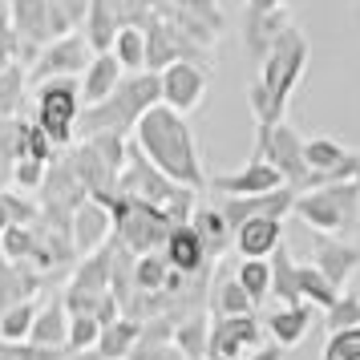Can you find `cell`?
I'll list each match as a JSON object with an SVG mask.
<instances>
[{"label": "cell", "instance_id": "1", "mask_svg": "<svg viewBox=\"0 0 360 360\" xmlns=\"http://www.w3.org/2000/svg\"><path fill=\"white\" fill-rule=\"evenodd\" d=\"M134 150L146 158L158 174L179 182L186 191H202L207 186V170H202V154H198V138L191 130V117L174 114L166 105H154L138 126H134Z\"/></svg>", "mask_w": 360, "mask_h": 360}, {"label": "cell", "instance_id": "2", "mask_svg": "<svg viewBox=\"0 0 360 360\" xmlns=\"http://www.w3.org/2000/svg\"><path fill=\"white\" fill-rule=\"evenodd\" d=\"M154 105H162V82H158L154 73H138V77H126L101 105H85L77 130H82L85 138H98V134H117V138H126Z\"/></svg>", "mask_w": 360, "mask_h": 360}, {"label": "cell", "instance_id": "3", "mask_svg": "<svg viewBox=\"0 0 360 360\" xmlns=\"http://www.w3.org/2000/svg\"><path fill=\"white\" fill-rule=\"evenodd\" d=\"M292 214L311 231H320V239H348L360 223V191L356 182H336V186H316L295 195Z\"/></svg>", "mask_w": 360, "mask_h": 360}, {"label": "cell", "instance_id": "4", "mask_svg": "<svg viewBox=\"0 0 360 360\" xmlns=\"http://www.w3.org/2000/svg\"><path fill=\"white\" fill-rule=\"evenodd\" d=\"M110 207L114 214V231H117V243L126 247V251H138V255H154V251H162L166 247V235L174 231V219L158 207H150L142 198L134 195H110V198H98Z\"/></svg>", "mask_w": 360, "mask_h": 360}, {"label": "cell", "instance_id": "5", "mask_svg": "<svg viewBox=\"0 0 360 360\" xmlns=\"http://www.w3.org/2000/svg\"><path fill=\"white\" fill-rule=\"evenodd\" d=\"M126 138L117 134H98V138H85L73 146L69 154V166L77 182L85 186L89 198H110L117 195V182H122V170H126Z\"/></svg>", "mask_w": 360, "mask_h": 360}, {"label": "cell", "instance_id": "6", "mask_svg": "<svg viewBox=\"0 0 360 360\" xmlns=\"http://www.w3.org/2000/svg\"><path fill=\"white\" fill-rule=\"evenodd\" d=\"M308 61H311V45H308V37H304V29H295V25L283 29V37H279L276 45H271V53L263 57L259 82H263V89L271 94L279 114H288V101H292L295 85L304 82Z\"/></svg>", "mask_w": 360, "mask_h": 360}, {"label": "cell", "instance_id": "7", "mask_svg": "<svg viewBox=\"0 0 360 360\" xmlns=\"http://www.w3.org/2000/svg\"><path fill=\"white\" fill-rule=\"evenodd\" d=\"M82 82L77 77H57V82L37 85V126L45 130L57 150H69L77 138V122H82Z\"/></svg>", "mask_w": 360, "mask_h": 360}, {"label": "cell", "instance_id": "8", "mask_svg": "<svg viewBox=\"0 0 360 360\" xmlns=\"http://www.w3.org/2000/svg\"><path fill=\"white\" fill-rule=\"evenodd\" d=\"M304 142L308 138H300L292 122H279L271 130H255V158L276 166L283 186L295 191V195H304L308 191V179H311L308 158H304Z\"/></svg>", "mask_w": 360, "mask_h": 360}, {"label": "cell", "instance_id": "9", "mask_svg": "<svg viewBox=\"0 0 360 360\" xmlns=\"http://www.w3.org/2000/svg\"><path fill=\"white\" fill-rule=\"evenodd\" d=\"M89 61H94V49H89L85 33H69V37H61V41H53V45L41 49L37 65L29 69V82L45 85V82H57V77H77L82 82V73L89 69Z\"/></svg>", "mask_w": 360, "mask_h": 360}, {"label": "cell", "instance_id": "10", "mask_svg": "<svg viewBox=\"0 0 360 360\" xmlns=\"http://www.w3.org/2000/svg\"><path fill=\"white\" fill-rule=\"evenodd\" d=\"M162 82V105L174 110V114H195L198 105L207 101V85H211V73L202 61H174L170 69L158 73Z\"/></svg>", "mask_w": 360, "mask_h": 360}, {"label": "cell", "instance_id": "11", "mask_svg": "<svg viewBox=\"0 0 360 360\" xmlns=\"http://www.w3.org/2000/svg\"><path fill=\"white\" fill-rule=\"evenodd\" d=\"M8 20L20 41V65L33 69L45 45H53L49 29V0H8Z\"/></svg>", "mask_w": 360, "mask_h": 360}, {"label": "cell", "instance_id": "12", "mask_svg": "<svg viewBox=\"0 0 360 360\" xmlns=\"http://www.w3.org/2000/svg\"><path fill=\"white\" fill-rule=\"evenodd\" d=\"M142 33H146V73H154V77H158L162 69H170L174 61H198V57H202L198 45H191L174 25H166V20H158V17L150 20Z\"/></svg>", "mask_w": 360, "mask_h": 360}, {"label": "cell", "instance_id": "13", "mask_svg": "<svg viewBox=\"0 0 360 360\" xmlns=\"http://www.w3.org/2000/svg\"><path fill=\"white\" fill-rule=\"evenodd\" d=\"M263 324L255 316H231V320H211V356L207 360H243L259 348Z\"/></svg>", "mask_w": 360, "mask_h": 360}, {"label": "cell", "instance_id": "14", "mask_svg": "<svg viewBox=\"0 0 360 360\" xmlns=\"http://www.w3.org/2000/svg\"><path fill=\"white\" fill-rule=\"evenodd\" d=\"M219 198H251V195H271L283 186L279 179V170L271 162H263V158H247L235 174H219V179L207 182Z\"/></svg>", "mask_w": 360, "mask_h": 360}, {"label": "cell", "instance_id": "15", "mask_svg": "<svg viewBox=\"0 0 360 360\" xmlns=\"http://www.w3.org/2000/svg\"><path fill=\"white\" fill-rule=\"evenodd\" d=\"M295 207V191H288V186H279V191H271V195H251V198H219V211H223V219L231 223V231H239L243 223H251V219H288Z\"/></svg>", "mask_w": 360, "mask_h": 360}, {"label": "cell", "instance_id": "16", "mask_svg": "<svg viewBox=\"0 0 360 360\" xmlns=\"http://www.w3.org/2000/svg\"><path fill=\"white\" fill-rule=\"evenodd\" d=\"M110 235H114V214H110V207L98 202V198H85L82 207L73 211V219H69L73 251H82V255H98V251H105Z\"/></svg>", "mask_w": 360, "mask_h": 360}, {"label": "cell", "instance_id": "17", "mask_svg": "<svg viewBox=\"0 0 360 360\" xmlns=\"http://www.w3.org/2000/svg\"><path fill=\"white\" fill-rule=\"evenodd\" d=\"M162 255L182 279H195V276H202V271L211 267V255H207V247H202V239L195 235L191 223H179V227L166 235Z\"/></svg>", "mask_w": 360, "mask_h": 360}, {"label": "cell", "instance_id": "18", "mask_svg": "<svg viewBox=\"0 0 360 360\" xmlns=\"http://www.w3.org/2000/svg\"><path fill=\"white\" fill-rule=\"evenodd\" d=\"M311 263L320 267V276H324L336 292H344V283L356 276V267H360V247L348 243V239H316Z\"/></svg>", "mask_w": 360, "mask_h": 360}, {"label": "cell", "instance_id": "19", "mask_svg": "<svg viewBox=\"0 0 360 360\" xmlns=\"http://www.w3.org/2000/svg\"><path fill=\"white\" fill-rule=\"evenodd\" d=\"M126 29V17H122V0H94L89 4V20H85V41L94 53H110L114 49L117 33Z\"/></svg>", "mask_w": 360, "mask_h": 360}, {"label": "cell", "instance_id": "20", "mask_svg": "<svg viewBox=\"0 0 360 360\" xmlns=\"http://www.w3.org/2000/svg\"><path fill=\"white\" fill-rule=\"evenodd\" d=\"M235 247L243 259H271L283 247V223L279 219H251L235 231Z\"/></svg>", "mask_w": 360, "mask_h": 360}, {"label": "cell", "instance_id": "21", "mask_svg": "<svg viewBox=\"0 0 360 360\" xmlns=\"http://www.w3.org/2000/svg\"><path fill=\"white\" fill-rule=\"evenodd\" d=\"M122 82H126V69L117 65L114 53H94L89 69L82 73V101L85 105H101Z\"/></svg>", "mask_w": 360, "mask_h": 360}, {"label": "cell", "instance_id": "22", "mask_svg": "<svg viewBox=\"0 0 360 360\" xmlns=\"http://www.w3.org/2000/svg\"><path fill=\"white\" fill-rule=\"evenodd\" d=\"M283 29H292V13H267V17H243V49L251 61H259L271 53Z\"/></svg>", "mask_w": 360, "mask_h": 360}, {"label": "cell", "instance_id": "23", "mask_svg": "<svg viewBox=\"0 0 360 360\" xmlns=\"http://www.w3.org/2000/svg\"><path fill=\"white\" fill-rule=\"evenodd\" d=\"M37 283H41V271H33L29 263H13L0 251V316L25 300H33Z\"/></svg>", "mask_w": 360, "mask_h": 360}, {"label": "cell", "instance_id": "24", "mask_svg": "<svg viewBox=\"0 0 360 360\" xmlns=\"http://www.w3.org/2000/svg\"><path fill=\"white\" fill-rule=\"evenodd\" d=\"M311 324H316V308H308V304H300V308H279V311L267 316V332H271V340H276L279 348L304 344Z\"/></svg>", "mask_w": 360, "mask_h": 360}, {"label": "cell", "instance_id": "25", "mask_svg": "<svg viewBox=\"0 0 360 360\" xmlns=\"http://www.w3.org/2000/svg\"><path fill=\"white\" fill-rule=\"evenodd\" d=\"M207 304H211V320H231V316H255V304L247 300V292L239 288V279L227 276V271H219L211 279V295H207Z\"/></svg>", "mask_w": 360, "mask_h": 360}, {"label": "cell", "instance_id": "26", "mask_svg": "<svg viewBox=\"0 0 360 360\" xmlns=\"http://www.w3.org/2000/svg\"><path fill=\"white\" fill-rule=\"evenodd\" d=\"M179 320L182 316H170V311H166L162 324H146L138 348H134L126 360H186L179 348H174V324H179Z\"/></svg>", "mask_w": 360, "mask_h": 360}, {"label": "cell", "instance_id": "27", "mask_svg": "<svg viewBox=\"0 0 360 360\" xmlns=\"http://www.w3.org/2000/svg\"><path fill=\"white\" fill-rule=\"evenodd\" d=\"M65 340H69V308H65L61 295H53L49 304L37 311V324H33V332H29V344H41V348H65Z\"/></svg>", "mask_w": 360, "mask_h": 360}, {"label": "cell", "instance_id": "28", "mask_svg": "<svg viewBox=\"0 0 360 360\" xmlns=\"http://www.w3.org/2000/svg\"><path fill=\"white\" fill-rule=\"evenodd\" d=\"M174 348L186 360L211 356V316L207 311H186L179 324H174Z\"/></svg>", "mask_w": 360, "mask_h": 360}, {"label": "cell", "instance_id": "29", "mask_svg": "<svg viewBox=\"0 0 360 360\" xmlns=\"http://www.w3.org/2000/svg\"><path fill=\"white\" fill-rule=\"evenodd\" d=\"M271 300H279V308H300V263L292 259L288 247H279L271 255Z\"/></svg>", "mask_w": 360, "mask_h": 360}, {"label": "cell", "instance_id": "30", "mask_svg": "<svg viewBox=\"0 0 360 360\" xmlns=\"http://www.w3.org/2000/svg\"><path fill=\"white\" fill-rule=\"evenodd\" d=\"M142 332H146V324H142V320H130V316H122L117 324L101 328L98 356H101V360H126V356L134 352V348H138Z\"/></svg>", "mask_w": 360, "mask_h": 360}, {"label": "cell", "instance_id": "31", "mask_svg": "<svg viewBox=\"0 0 360 360\" xmlns=\"http://www.w3.org/2000/svg\"><path fill=\"white\" fill-rule=\"evenodd\" d=\"M191 227H195V235L202 239V247H207V255H211V259H214V255H223L227 243L235 239V231H231V223L223 219L219 207H195Z\"/></svg>", "mask_w": 360, "mask_h": 360}, {"label": "cell", "instance_id": "32", "mask_svg": "<svg viewBox=\"0 0 360 360\" xmlns=\"http://www.w3.org/2000/svg\"><path fill=\"white\" fill-rule=\"evenodd\" d=\"M25 89H29V69L25 65H13L0 73V122L25 117V105H29Z\"/></svg>", "mask_w": 360, "mask_h": 360}, {"label": "cell", "instance_id": "33", "mask_svg": "<svg viewBox=\"0 0 360 360\" xmlns=\"http://www.w3.org/2000/svg\"><path fill=\"white\" fill-rule=\"evenodd\" d=\"M235 279H239V288L247 292V300L255 308L263 300H271V259H239Z\"/></svg>", "mask_w": 360, "mask_h": 360}, {"label": "cell", "instance_id": "34", "mask_svg": "<svg viewBox=\"0 0 360 360\" xmlns=\"http://www.w3.org/2000/svg\"><path fill=\"white\" fill-rule=\"evenodd\" d=\"M300 295H304V304H308V308L328 311V308H336V300H340L344 292H336V288L320 276V267H316V263H300Z\"/></svg>", "mask_w": 360, "mask_h": 360}, {"label": "cell", "instance_id": "35", "mask_svg": "<svg viewBox=\"0 0 360 360\" xmlns=\"http://www.w3.org/2000/svg\"><path fill=\"white\" fill-rule=\"evenodd\" d=\"M110 53L117 57V65L126 69V77L146 73V33H142V29H122Z\"/></svg>", "mask_w": 360, "mask_h": 360}, {"label": "cell", "instance_id": "36", "mask_svg": "<svg viewBox=\"0 0 360 360\" xmlns=\"http://www.w3.org/2000/svg\"><path fill=\"white\" fill-rule=\"evenodd\" d=\"M37 304L33 300H25V304H17V308H8L4 316H0V340L8 344H29V332H33L37 324Z\"/></svg>", "mask_w": 360, "mask_h": 360}, {"label": "cell", "instance_id": "37", "mask_svg": "<svg viewBox=\"0 0 360 360\" xmlns=\"http://www.w3.org/2000/svg\"><path fill=\"white\" fill-rule=\"evenodd\" d=\"M101 340V324L89 316V311H77V316H69V340L65 348L69 352H94Z\"/></svg>", "mask_w": 360, "mask_h": 360}, {"label": "cell", "instance_id": "38", "mask_svg": "<svg viewBox=\"0 0 360 360\" xmlns=\"http://www.w3.org/2000/svg\"><path fill=\"white\" fill-rule=\"evenodd\" d=\"M324 328H328V336L344 332V328H360V292H344L336 300V308L324 311Z\"/></svg>", "mask_w": 360, "mask_h": 360}, {"label": "cell", "instance_id": "39", "mask_svg": "<svg viewBox=\"0 0 360 360\" xmlns=\"http://www.w3.org/2000/svg\"><path fill=\"white\" fill-rule=\"evenodd\" d=\"M324 356H332V360H360V328L332 332L328 344H324Z\"/></svg>", "mask_w": 360, "mask_h": 360}, {"label": "cell", "instance_id": "40", "mask_svg": "<svg viewBox=\"0 0 360 360\" xmlns=\"http://www.w3.org/2000/svg\"><path fill=\"white\" fill-rule=\"evenodd\" d=\"M25 158H37V162H45V166L57 162V146L45 138V130H41L37 122L25 126Z\"/></svg>", "mask_w": 360, "mask_h": 360}, {"label": "cell", "instance_id": "41", "mask_svg": "<svg viewBox=\"0 0 360 360\" xmlns=\"http://www.w3.org/2000/svg\"><path fill=\"white\" fill-rule=\"evenodd\" d=\"M49 166L37 162V158H20V162L13 166V174H8V179L17 182L20 191H41V186H45V174H49Z\"/></svg>", "mask_w": 360, "mask_h": 360}, {"label": "cell", "instance_id": "42", "mask_svg": "<svg viewBox=\"0 0 360 360\" xmlns=\"http://www.w3.org/2000/svg\"><path fill=\"white\" fill-rule=\"evenodd\" d=\"M13 65H20V41H17V29H13L8 13H0V73Z\"/></svg>", "mask_w": 360, "mask_h": 360}, {"label": "cell", "instance_id": "43", "mask_svg": "<svg viewBox=\"0 0 360 360\" xmlns=\"http://www.w3.org/2000/svg\"><path fill=\"white\" fill-rule=\"evenodd\" d=\"M89 4H94V0H49V8L69 20V29H73V33L85 29V20H89Z\"/></svg>", "mask_w": 360, "mask_h": 360}, {"label": "cell", "instance_id": "44", "mask_svg": "<svg viewBox=\"0 0 360 360\" xmlns=\"http://www.w3.org/2000/svg\"><path fill=\"white\" fill-rule=\"evenodd\" d=\"M295 0H247V17H267V13H288Z\"/></svg>", "mask_w": 360, "mask_h": 360}, {"label": "cell", "instance_id": "45", "mask_svg": "<svg viewBox=\"0 0 360 360\" xmlns=\"http://www.w3.org/2000/svg\"><path fill=\"white\" fill-rule=\"evenodd\" d=\"M243 360H283V348H279V344H259V348Z\"/></svg>", "mask_w": 360, "mask_h": 360}, {"label": "cell", "instance_id": "46", "mask_svg": "<svg viewBox=\"0 0 360 360\" xmlns=\"http://www.w3.org/2000/svg\"><path fill=\"white\" fill-rule=\"evenodd\" d=\"M8 227H13V219H8V207H4V195H0V239H4Z\"/></svg>", "mask_w": 360, "mask_h": 360}, {"label": "cell", "instance_id": "47", "mask_svg": "<svg viewBox=\"0 0 360 360\" xmlns=\"http://www.w3.org/2000/svg\"><path fill=\"white\" fill-rule=\"evenodd\" d=\"M0 360H17V344L0 340Z\"/></svg>", "mask_w": 360, "mask_h": 360}, {"label": "cell", "instance_id": "48", "mask_svg": "<svg viewBox=\"0 0 360 360\" xmlns=\"http://www.w3.org/2000/svg\"><path fill=\"white\" fill-rule=\"evenodd\" d=\"M65 360H101V356H98V348H94V352H65Z\"/></svg>", "mask_w": 360, "mask_h": 360}, {"label": "cell", "instance_id": "49", "mask_svg": "<svg viewBox=\"0 0 360 360\" xmlns=\"http://www.w3.org/2000/svg\"><path fill=\"white\" fill-rule=\"evenodd\" d=\"M356 191H360V170H356Z\"/></svg>", "mask_w": 360, "mask_h": 360}]
</instances>
